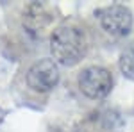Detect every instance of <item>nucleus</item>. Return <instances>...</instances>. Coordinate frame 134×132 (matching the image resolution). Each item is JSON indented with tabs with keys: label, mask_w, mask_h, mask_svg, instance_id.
I'll list each match as a JSON object with an SVG mask.
<instances>
[{
	"label": "nucleus",
	"mask_w": 134,
	"mask_h": 132,
	"mask_svg": "<svg viewBox=\"0 0 134 132\" xmlns=\"http://www.w3.org/2000/svg\"><path fill=\"white\" fill-rule=\"evenodd\" d=\"M91 48L90 32L82 21L64 20L50 36V52L63 66H75L88 55Z\"/></svg>",
	"instance_id": "1"
},
{
	"label": "nucleus",
	"mask_w": 134,
	"mask_h": 132,
	"mask_svg": "<svg viewBox=\"0 0 134 132\" xmlns=\"http://www.w3.org/2000/svg\"><path fill=\"white\" fill-rule=\"evenodd\" d=\"M95 16H97V20L100 23V27L109 36L125 38L132 31L134 16H132V11L127 5L111 4V5H105V7H98L95 11Z\"/></svg>",
	"instance_id": "2"
},
{
	"label": "nucleus",
	"mask_w": 134,
	"mask_h": 132,
	"mask_svg": "<svg viewBox=\"0 0 134 132\" xmlns=\"http://www.w3.org/2000/svg\"><path fill=\"white\" fill-rule=\"evenodd\" d=\"M77 84L81 93L88 98L100 100L105 98L113 89V75L104 66H88L79 73Z\"/></svg>",
	"instance_id": "3"
},
{
	"label": "nucleus",
	"mask_w": 134,
	"mask_h": 132,
	"mask_svg": "<svg viewBox=\"0 0 134 132\" xmlns=\"http://www.w3.org/2000/svg\"><path fill=\"white\" fill-rule=\"evenodd\" d=\"M59 68L52 59H40L27 71V86L36 93H50L59 84Z\"/></svg>",
	"instance_id": "4"
},
{
	"label": "nucleus",
	"mask_w": 134,
	"mask_h": 132,
	"mask_svg": "<svg viewBox=\"0 0 134 132\" xmlns=\"http://www.w3.org/2000/svg\"><path fill=\"white\" fill-rule=\"evenodd\" d=\"M118 66H120V71L125 77L134 82V43H129L124 50L120 52Z\"/></svg>",
	"instance_id": "5"
}]
</instances>
